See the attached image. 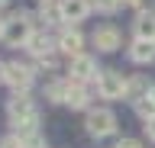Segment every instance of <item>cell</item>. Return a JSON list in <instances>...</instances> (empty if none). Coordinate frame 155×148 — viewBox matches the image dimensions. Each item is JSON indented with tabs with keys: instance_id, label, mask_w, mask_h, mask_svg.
<instances>
[{
	"instance_id": "ac0fdd59",
	"label": "cell",
	"mask_w": 155,
	"mask_h": 148,
	"mask_svg": "<svg viewBox=\"0 0 155 148\" xmlns=\"http://www.w3.org/2000/svg\"><path fill=\"white\" fill-rule=\"evenodd\" d=\"M0 148H26V142H23V135L16 132V135H7V138H3Z\"/></svg>"
},
{
	"instance_id": "cb8c5ba5",
	"label": "cell",
	"mask_w": 155,
	"mask_h": 148,
	"mask_svg": "<svg viewBox=\"0 0 155 148\" xmlns=\"http://www.w3.org/2000/svg\"><path fill=\"white\" fill-rule=\"evenodd\" d=\"M0 39H3V20H0Z\"/></svg>"
},
{
	"instance_id": "7a4b0ae2",
	"label": "cell",
	"mask_w": 155,
	"mask_h": 148,
	"mask_svg": "<svg viewBox=\"0 0 155 148\" xmlns=\"http://www.w3.org/2000/svg\"><path fill=\"white\" fill-rule=\"evenodd\" d=\"M32 16L29 13H10L7 20H3V42L7 45H13V49H26V42H29V36H32Z\"/></svg>"
},
{
	"instance_id": "ffe728a7",
	"label": "cell",
	"mask_w": 155,
	"mask_h": 148,
	"mask_svg": "<svg viewBox=\"0 0 155 148\" xmlns=\"http://www.w3.org/2000/svg\"><path fill=\"white\" fill-rule=\"evenodd\" d=\"M145 135H149V138H152V142H155V119H149V122H145Z\"/></svg>"
},
{
	"instance_id": "277c9868",
	"label": "cell",
	"mask_w": 155,
	"mask_h": 148,
	"mask_svg": "<svg viewBox=\"0 0 155 148\" xmlns=\"http://www.w3.org/2000/svg\"><path fill=\"white\" fill-rule=\"evenodd\" d=\"M94 84H97V93H100L104 100H120V97H126V77L120 74V71H113V68L100 71Z\"/></svg>"
},
{
	"instance_id": "5b68a950",
	"label": "cell",
	"mask_w": 155,
	"mask_h": 148,
	"mask_svg": "<svg viewBox=\"0 0 155 148\" xmlns=\"http://www.w3.org/2000/svg\"><path fill=\"white\" fill-rule=\"evenodd\" d=\"M32 80H36L32 65H26V61H10V65H7V77H3V84H10L13 93H26V90L32 87Z\"/></svg>"
},
{
	"instance_id": "52a82bcc",
	"label": "cell",
	"mask_w": 155,
	"mask_h": 148,
	"mask_svg": "<svg viewBox=\"0 0 155 148\" xmlns=\"http://www.w3.org/2000/svg\"><path fill=\"white\" fill-rule=\"evenodd\" d=\"M94 10L91 0H58V13H61V23H84L87 13Z\"/></svg>"
},
{
	"instance_id": "30bf717a",
	"label": "cell",
	"mask_w": 155,
	"mask_h": 148,
	"mask_svg": "<svg viewBox=\"0 0 155 148\" xmlns=\"http://www.w3.org/2000/svg\"><path fill=\"white\" fill-rule=\"evenodd\" d=\"M87 103H91V84H78V80H71V84H68V93H65V106L87 109Z\"/></svg>"
},
{
	"instance_id": "603a6c76",
	"label": "cell",
	"mask_w": 155,
	"mask_h": 148,
	"mask_svg": "<svg viewBox=\"0 0 155 148\" xmlns=\"http://www.w3.org/2000/svg\"><path fill=\"white\" fill-rule=\"evenodd\" d=\"M7 3H10V0H0V10H3V7H7Z\"/></svg>"
},
{
	"instance_id": "e0dca14e",
	"label": "cell",
	"mask_w": 155,
	"mask_h": 148,
	"mask_svg": "<svg viewBox=\"0 0 155 148\" xmlns=\"http://www.w3.org/2000/svg\"><path fill=\"white\" fill-rule=\"evenodd\" d=\"M91 3H94L97 13H107V16H113L120 7H126V0H91Z\"/></svg>"
},
{
	"instance_id": "3957f363",
	"label": "cell",
	"mask_w": 155,
	"mask_h": 148,
	"mask_svg": "<svg viewBox=\"0 0 155 148\" xmlns=\"http://www.w3.org/2000/svg\"><path fill=\"white\" fill-rule=\"evenodd\" d=\"M84 129L91 138H107L116 132V113L107 106H97V109H87V119H84Z\"/></svg>"
},
{
	"instance_id": "d6986e66",
	"label": "cell",
	"mask_w": 155,
	"mask_h": 148,
	"mask_svg": "<svg viewBox=\"0 0 155 148\" xmlns=\"http://www.w3.org/2000/svg\"><path fill=\"white\" fill-rule=\"evenodd\" d=\"M113 148H145V145L139 142V138H120V142H116Z\"/></svg>"
},
{
	"instance_id": "4316f807",
	"label": "cell",
	"mask_w": 155,
	"mask_h": 148,
	"mask_svg": "<svg viewBox=\"0 0 155 148\" xmlns=\"http://www.w3.org/2000/svg\"><path fill=\"white\" fill-rule=\"evenodd\" d=\"M39 148H45V145H39Z\"/></svg>"
},
{
	"instance_id": "7c38bea8",
	"label": "cell",
	"mask_w": 155,
	"mask_h": 148,
	"mask_svg": "<svg viewBox=\"0 0 155 148\" xmlns=\"http://www.w3.org/2000/svg\"><path fill=\"white\" fill-rule=\"evenodd\" d=\"M26 52L39 61V58H45V55H52L55 49H52V39H48L45 32H32V36H29V42H26Z\"/></svg>"
},
{
	"instance_id": "9a60e30c",
	"label": "cell",
	"mask_w": 155,
	"mask_h": 148,
	"mask_svg": "<svg viewBox=\"0 0 155 148\" xmlns=\"http://www.w3.org/2000/svg\"><path fill=\"white\" fill-rule=\"evenodd\" d=\"M68 84H71V80H68V77H61V80H52V84H45V97L52 100V103H65Z\"/></svg>"
},
{
	"instance_id": "6da1fadb",
	"label": "cell",
	"mask_w": 155,
	"mask_h": 148,
	"mask_svg": "<svg viewBox=\"0 0 155 148\" xmlns=\"http://www.w3.org/2000/svg\"><path fill=\"white\" fill-rule=\"evenodd\" d=\"M7 119L16 132H36L39 126V109L26 93H13V100L7 103Z\"/></svg>"
},
{
	"instance_id": "ba28073f",
	"label": "cell",
	"mask_w": 155,
	"mask_h": 148,
	"mask_svg": "<svg viewBox=\"0 0 155 148\" xmlns=\"http://www.w3.org/2000/svg\"><path fill=\"white\" fill-rule=\"evenodd\" d=\"M91 42H94V49H97V52L110 55V52H116V49H120L123 36H120V29H116V26H100V29L91 36Z\"/></svg>"
},
{
	"instance_id": "5bb4252c",
	"label": "cell",
	"mask_w": 155,
	"mask_h": 148,
	"mask_svg": "<svg viewBox=\"0 0 155 148\" xmlns=\"http://www.w3.org/2000/svg\"><path fill=\"white\" fill-rule=\"evenodd\" d=\"M149 87H152V84H149V80L145 77H133V80H126V100H142L145 93H149Z\"/></svg>"
},
{
	"instance_id": "9c48e42d",
	"label": "cell",
	"mask_w": 155,
	"mask_h": 148,
	"mask_svg": "<svg viewBox=\"0 0 155 148\" xmlns=\"http://www.w3.org/2000/svg\"><path fill=\"white\" fill-rule=\"evenodd\" d=\"M81 49H84V36H81V29H78V26L61 29V36H58V52H65L68 58H74V55H81Z\"/></svg>"
},
{
	"instance_id": "484cf974",
	"label": "cell",
	"mask_w": 155,
	"mask_h": 148,
	"mask_svg": "<svg viewBox=\"0 0 155 148\" xmlns=\"http://www.w3.org/2000/svg\"><path fill=\"white\" fill-rule=\"evenodd\" d=\"M39 3H45V0H39Z\"/></svg>"
},
{
	"instance_id": "d4e9b609",
	"label": "cell",
	"mask_w": 155,
	"mask_h": 148,
	"mask_svg": "<svg viewBox=\"0 0 155 148\" xmlns=\"http://www.w3.org/2000/svg\"><path fill=\"white\" fill-rule=\"evenodd\" d=\"M149 93H152V97H155V84H152V87H149Z\"/></svg>"
},
{
	"instance_id": "8992f818",
	"label": "cell",
	"mask_w": 155,
	"mask_h": 148,
	"mask_svg": "<svg viewBox=\"0 0 155 148\" xmlns=\"http://www.w3.org/2000/svg\"><path fill=\"white\" fill-rule=\"evenodd\" d=\"M97 58H91V55H74V58L68 61V80H78V84H91V80H97Z\"/></svg>"
},
{
	"instance_id": "44dd1931",
	"label": "cell",
	"mask_w": 155,
	"mask_h": 148,
	"mask_svg": "<svg viewBox=\"0 0 155 148\" xmlns=\"http://www.w3.org/2000/svg\"><path fill=\"white\" fill-rule=\"evenodd\" d=\"M145 3H149V0H126V7H136V10H142Z\"/></svg>"
},
{
	"instance_id": "2e32d148",
	"label": "cell",
	"mask_w": 155,
	"mask_h": 148,
	"mask_svg": "<svg viewBox=\"0 0 155 148\" xmlns=\"http://www.w3.org/2000/svg\"><path fill=\"white\" fill-rule=\"evenodd\" d=\"M133 106H136V116L142 119V122H149V119H155V97H152V93H145L142 100H136Z\"/></svg>"
},
{
	"instance_id": "7402d4cb",
	"label": "cell",
	"mask_w": 155,
	"mask_h": 148,
	"mask_svg": "<svg viewBox=\"0 0 155 148\" xmlns=\"http://www.w3.org/2000/svg\"><path fill=\"white\" fill-rule=\"evenodd\" d=\"M3 77H7V65L0 61V84H3Z\"/></svg>"
},
{
	"instance_id": "8fae6325",
	"label": "cell",
	"mask_w": 155,
	"mask_h": 148,
	"mask_svg": "<svg viewBox=\"0 0 155 148\" xmlns=\"http://www.w3.org/2000/svg\"><path fill=\"white\" fill-rule=\"evenodd\" d=\"M129 61L136 65H152L155 61V42L152 39H136L129 45Z\"/></svg>"
},
{
	"instance_id": "4fadbf2b",
	"label": "cell",
	"mask_w": 155,
	"mask_h": 148,
	"mask_svg": "<svg viewBox=\"0 0 155 148\" xmlns=\"http://www.w3.org/2000/svg\"><path fill=\"white\" fill-rule=\"evenodd\" d=\"M133 32H136V39H152L155 42V13L142 10L133 23Z\"/></svg>"
}]
</instances>
